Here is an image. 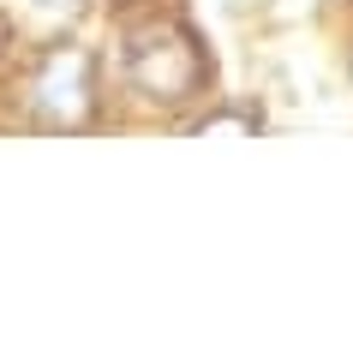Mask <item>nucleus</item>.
I'll return each instance as SVG.
<instances>
[{
    "label": "nucleus",
    "instance_id": "f257e3e1",
    "mask_svg": "<svg viewBox=\"0 0 353 353\" xmlns=\"http://www.w3.org/2000/svg\"><path fill=\"white\" fill-rule=\"evenodd\" d=\"M120 66H126V84L144 102H192V96L210 84V60L204 48H198V37H192L186 24H144V30H132L126 37V54H120Z\"/></svg>",
    "mask_w": 353,
    "mask_h": 353
},
{
    "label": "nucleus",
    "instance_id": "7ed1b4c3",
    "mask_svg": "<svg viewBox=\"0 0 353 353\" xmlns=\"http://www.w3.org/2000/svg\"><path fill=\"white\" fill-rule=\"evenodd\" d=\"M37 6H48V12H66V6H78V0H37Z\"/></svg>",
    "mask_w": 353,
    "mask_h": 353
},
{
    "label": "nucleus",
    "instance_id": "f03ea898",
    "mask_svg": "<svg viewBox=\"0 0 353 353\" xmlns=\"http://www.w3.org/2000/svg\"><path fill=\"white\" fill-rule=\"evenodd\" d=\"M37 108L48 120H84L90 114V60L66 48L37 72Z\"/></svg>",
    "mask_w": 353,
    "mask_h": 353
}]
</instances>
